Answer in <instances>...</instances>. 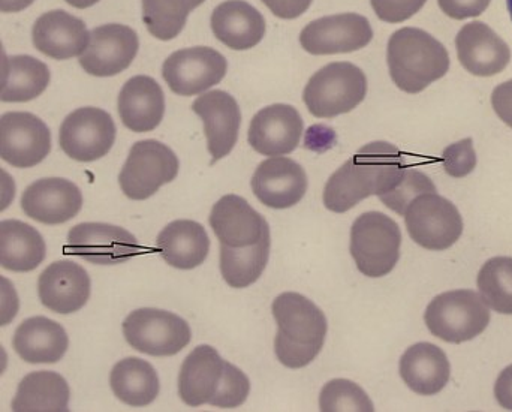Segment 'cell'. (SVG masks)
<instances>
[{
  "instance_id": "23",
  "label": "cell",
  "mask_w": 512,
  "mask_h": 412,
  "mask_svg": "<svg viewBox=\"0 0 512 412\" xmlns=\"http://www.w3.org/2000/svg\"><path fill=\"white\" fill-rule=\"evenodd\" d=\"M90 288L92 282L86 269L68 260L50 264L38 279L42 305L60 315L80 311L89 300Z\"/></svg>"
},
{
  "instance_id": "18",
  "label": "cell",
  "mask_w": 512,
  "mask_h": 412,
  "mask_svg": "<svg viewBox=\"0 0 512 412\" xmlns=\"http://www.w3.org/2000/svg\"><path fill=\"white\" fill-rule=\"evenodd\" d=\"M83 207V194L71 180L47 177L27 186L21 209L33 221L59 225L71 221Z\"/></svg>"
},
{
  "instance_id": "27",
  "label": "cell",
  "mask_w": 512,
  "mask_h": 412,
  "mask_svg": "<svg viewBox=\"0 0 512 412\" xmlns=\"http://www.w3.org/2000/svg\"><path fill=\"white\" fill-rule=\"evenodd\" d=\"M12 347L29 365H54L68 351L69 338L56 321L33 317L17 327Z\"/></svg>"
},
{
  "instance_id": "14",
  "label": "cell",
  "mask_w": 512,
  "mask_h": 412,
  "mask_svg": "<svg viewBox=\"0 0 512 412\" xmlns=\"http://www.w3.org/2000/svg\"><path fill=\"white\" fill-rule=\"evenodd\" d=\"M373 38V29L363 15H328L310 21L300 33V44L313 56L352 53L369 45Z\"/></svg>"
},
{
  "instance_id": "17",
  "label": "cell",
  "mask_w": 512,
  "mask_h": 412,
  "mask_svg": "<svg viewBox=\"0 0 512 412\" xmlns=\"http://www.w3.org/2000/svg\"><path fill=\"white\" fill-rule=\"evenodd\" d=\"M192 111L203 120L212 165L230 155L242 125V111L236 98L224 90H212L195 99Z\"/></svg>"
},
{
  "instance_id": "34",
  "label": "cell",
  "mask_w": 512,
  "mask_h": 412,
  "mask_svg": "<svg viewBox=\"0 0 512 412\" xmlns=\"http://www.w3.org/2000/svg\"><path fill=\"white\" fill-rule=\"evenodd\" d=\"M270 246L271 237H265L249 248L221 245V273L225 282L236 290L255 284L267 267Z\"/></svg>"
},
{
  "instance_id": "6",
  "label": "cell",
  "mask_w": 512,
  "mask_h": 412,
  "mask_svg": "<svg viewBox=\"0 0 512 412\" xmlns=\"http://www.w3.org/2000/svg\"><path fill=\"white\" fill-rule=\"evenodd\" d=\"M402 231L390 216L367 212L351 228V255L357 269L367 278H384L400 260Z\"/></svg>"
},
{
  "instance_id": "36",
  "label": "cell",
  "mask_w": 512,
  "mask_h": 412,
  "mask_svg": "<svg viewBox=\"0 0 512 412\" xmlns=\"http://www.w3.org/2000/svg\"><path fill=\"white\" fill-rule=\"evenodd\" d=\"M477 284L487 306L498 314L512 315V258L487 261L478 273Z\"/></svg>"
},
{
  "instance_id": "15",
  "label": "cell",
  "mask_w": 512,
  "mask_h": 412,
  "mask_svg": "<svg viewBox=\"0 0 512 412\" xmlns=\"http://www.w3.org/2000/svg\"><path fill=\"white\" fill-rule=\"evenodd\" d=\"M51 150V134L45 122L26 111H9L0 119V155L15 168L41 164Z\"/></svg>"
},
{
  "instance_id": "22",
  "label": "cell",
  "mask_w": 512,
  "mask_h": 412,
  "mask_svg": "<svg viewBox=\"0 0 512 412\" xmlns=\"http://www.w3.org/2000/svg\"><path fill=\"white\" fill-rule=\"evenodd\" d=\"M456 48L463 68L477 77L501 74L511 60L507 42L483 21L463 26L457 33Z\"/></svg>"
},
{
  "instance_id": "35",
  "label": "cell",
  "mask_w": 512,
  "mask_h": 412,
  "mask_svg": "<svg viewBox=\"0 0 512 412\" xmlns=\"http://www.w3.org/2000/svg\"><path fill=\"white\" fill-rule=\"evenodd\" d=\"M206 0H143V21L159 41L177 38L189 14Z\"/></svg>"
},
{
  "instance_id": "20",
  "label": "cell",
  "mask_w": 512,
  "mask_h": 412,
  "mask_svg": "<svg viewBox=\"0 0 512 412\" xmlns=\"http://www.w3.org/2000/svg\"><path fill=\"white\" fill-rule=\"evenodd\" d=\"M251 185L255 197L264 206L282 210L303 200L309 182L300 164L289 158L271 156L258 165Z\"/></svg>"
},
{
  "instance_id": "28",
  "label": "cell",
  "mask_w": 512,
  "mask_h": 412,
  "mask_svg": "<svg viewBox=\"0 0 512 412\" xmlns=\"http://www.w3.org/2000/svg\"><path fill=\"white\" fill-rule=\"evenodd\" d=\"M403 383L421 396H435L450 381L451 366L447 354L429 342L412 345L399 365Z\"/></svg>"
},
{
  "instance_id": "39",
  "label": "cell",
  "mask_w": 512,
  "mask_h": 412,
  "mask_svg": "<svg viewBox=\"0 0 512 412\" xmlns=\"http://www.w3.org/2000/svg\"><path fill=\"white\" fill-rule=\"evenodd\" d=\"M442 165L448 176L456 179L469 176L477 167V153L472 138L448 146L442 153Z\"/></svg>"
},
{
  "instance_id": "44",
  "label": "cell",
  "mask_w": 512,
  "mask_h": 412,
  "mask_svg": "<svg viewBox=\"0 0 512 412\" xmlns=\"http://www.w3.org/2000/svg\"><path fill=\"white\" fill-rule=\"evenodd\" d=\"M495 396L502 408L512 411V365L499 375L495 384Z\"/></svg>"
},
{
  "instance_id": "2",
  "label": "cell",
  "mask_w": 512,
  "mask_h": 412,
  "mask_svg": "<svg viewBox=\"0 0 512 412\" xmlns=\"http://www.w3.org/2000/svg\"><path fill=\"white\" fill-rule=\"evenodd\" d=\"M249 393L251 381L246 374L210 345L195 348L180 369L179 396L189 407L209 404L234 410L245 404Z\"/></svg>"
},
{
  "instance_id": "3",
  "label": "cell",
  "mask_w": 512,
  "mask_h": 412,
  "mask_svg": "<svg viewBox=\"0 0 512 412\" xmlns=\"http://www.w3.org/2000/svg\"><path fill=\"white\" fill-rule=\"evenodd\" d=\"M277 323L274 353L289 369L306 368L321 353L327 338L324 312L298 293H283L271 306Z\"/></svg>"
},
{
  "instance_id": "33",
  "label": "cell",
  "mask_w": 512,
  "mask_h": 412,
  "mask_svg": "<svg viewBox=\"0 0 512 412\" xmlns=\"http://www.w3.org/2000/svg\"><path fill=\"white\" fill-rule=\"evenodd\" d=\"M50 69L32 56L3 57V102H29L38 98L50 84Z\"/></svg>"
},
{
  "instance_id": "25",
  "label": "cell",
  "mask_w": 512,
  "mask_h": 412,
  "mask_svg": "<svg viewBox=\"0 0 512 412\" xmlns=\"http://www.w3.org/2000/svg\"><path fill=\"white\" fill-rule=\"evenodd\" d=\"M117 111L123 125L131 131H155L164 119V90L152 77H132L120 90Z\"/></svg>"
},
{
  "instance_id": "40",
  "label": "cell",
  "mask_w": 512,
  "mask_h": 412,
  "mask_svg": "<svg viewBox=\"0 0 512 412\" xmlns=\"http://www.w3.org/2000/svg\"><path fill=\"white\" fill-rule=\"evenodd\" d=\"M427 0H370L373 11L385 23H403L414 17Z\"/></svg>"
},
{
  "instance_id": "11",
  "label": "cell",
  "mask_w": 512,
  "mask_h": 412,
  "mask_svg": "<svg viewBox=\"0 0 512 412\" xmlns=\"http://www.w3.org/2000/svg\"><path fill=\"white\" fill-rule=\"evenodd\" d=\"M116 134V123L107 111L95 107L78 108L63 120L59 146L74 161H98L110 152Z\"/></svg>"
},
{
  "instance_id": "10",
  "label": "cell",
  "mask_w": 512,
  "mask_h": 412,
  "mask_svg": "<svg viewBox=\"0 0 512 412\" xmlns=\"http://www.w3.org/2000/svg\"><path fill=\"white\" fill-rule=\"evenodd\" d=\"M409 236L427 251H445L459 242L463 219L459 209L438 192L418 195L405 212Z\"/></svg>"
},
{
  "instance_id": "8",
  "label": "cell",
  "mask_w": 512,
  "mask_h": 412,
  "mask_svg": "<svg viewBox=\"0 0 512 412\" xmlns=\"http://www.w3.org/2000/svg\"><path fill=\"white\" fill-rule=\"evenodd\" d=\"M179 170V158L167 144L156 140L137 141L120 171V188L131 200H147L162 186L173 182Z\"/></svg>"
},
{
  "instance_id": "38",
  "label": "cell",
  "mask_w": 512,
  "mask_h": 412,
  "mask_svg": "<svg viewBox=\"0 0 512 412\" xmlns=\"http://www.w3.org/2000/svg\"><path fill=\"white\" fill-rule=\"evenodd\" d=\"M429 192H438L432 179L421 171L408 168L402 182L390 194L379 198L388 209L393 210L397 215L405 216L406 209L412 200H415L418 195L429 194Z\"/></svg>"
},
{
  "instance_id": "1",
  "label": "cell",
  "mask_w": 512,
  "mask_h": 412,
  "mask_svg": "<svg viewBox=\"0 0 512 412\" xmlns=\"http://www.w3.org/2000/svg\"><path fill=\"white\" fill-rule=\"evenodd\" d=\"M405 155L394 144L373 141L361 147L324 188V206L330 212L345 213L366 198L390 194L408 170Z\"/></svg>"
},
{
  "instance_id": "16",
  "label": "cell",
  "mask_w": 512,
  "mask_h": 412,
  "mask_svg": "<svg viewBox=\"0 0 512 412\" xmlns=\"http://www.w3.org/2000/svg\"><path fill=\"white\" fill-rule=\"evenodd\" d=\"M140 48L137 32L125 24H104L90 32V41L81 54V68L93 77H114L134 62Z\"/></svg>"
},
{
  "instance_id": "32",
  "label": "cell",
  "mask_w": 512,
  "mask_h": 412,
  "mask_svg": "<svg viewBox=\"0 0 512 412\" xmlns=\"http://www.w3.org/2000/svg\"><path fill=\"white\" fill-rule=\"evenodd\" d=\"M110 386L116 398L129 407H147L159 395V378L155 368L138 357L120 360L114 366Z\"/></svg>"
},
{
  "instance_id": "46",
  "label": "cell",
  "mask_w": 512,
  "mask_h": 412,
  "mask_svg": "<svg viewBox=\"0 0 512 412\" xmlns=\"http://www.w3.org/2000/svg\"><path fill=\"white\" fill-rule=\"evenodd\" d=\"M65 2L68 3V5L74 6V8L86 9L101 2V0H65Z\"/></svg>"
},
{
  "instance_id": "37",
  "label": "cell",
  "mask_w": 512,
  "mask_h": 412,
  "mask_svg": "<svg viewBox=\"0 0 512 412\" xmlns=\"http://www.w3.org/2000/svg\"><path fill=\"white\" fill-rule=\"evenodd\" d=\"M319 408L322 412L375 411L366 392L349 380H333L325 384L319 396Z\"/></svg>"
},
{
  "instance_id": "21",
  "label": "cell",
  "mask_w": 512,
  "mask_h": 412,
  "mask_svg": "<svg viewBox=\"0 0 512 412\" xmlns=\"http://www.w3.org/2000/svg\"><path fill=\"white\" fill-rule=\"evenodd\" d=\"M210 227L221 245L249 248L270 237V227L261 213L239 195H225L213 206Z\"/></svg>"
},
{
  "instance_id": "45",
  "label": "cell",
  "mask_w": 512,
  "mask_h": 412,
  "mask_svg": "<svg viewBox=\"0 0 512 412\" xmlns=\"http://www.w3.org/2000/svg\"><path fill=\"white\" fill-rule=\"evenodd\" d=\"M33 2L35 0H0V9L5 14H8V12L14 14V12H20L23 9L29 8Z\"/></svg>"
},
{
  "instance_id": "43",
  "label": "cell",
  "mask_w": 512,
  "mask_h": 412,
  "mask_svg": "<svg viewBox=\"0 0 512 412\" xmlns=\"http://www.w3.org/2000/svg\"><path fill=\"white\" fill-rule=\"evenodd\" d=\"M492 105L499 119L512 128V80L499 84L493 90Z\"/></svg>"
},
{
  "instance_id": "26",
  "label": "cell",
  "mask_w": 512,
  "mask_h": 412,
  "mask_svg": "<svg viewBox=\"0 0 512 412\" xmlns=\"http://www.w3.org/2000/svg\"><path fill=\"white\" fill-rule=\"evenodd\" d=\"M210 23L216 38L231 50H251L265 35V18L245 0L222 2L213 11Z\"/></svg>"
},
{
  "instance_id": "19",
  "label": "cell",
  "mask_w": 512,
  "mask_h": 412,
  "mask_svg": "<svg viewBox=\"0 0 512 412\" xmlns=\"http://www.w3.org/2000/svg\"><path fill=\"white\" fill-rule=\"evenodd\" d=\"M304 123L297 108L273 104L255 114L249 126L248 141L264 156H282L294 152L300 144Z\"/></svg>"
},
{
  "instance_id": "5",
  "label": "cell",
  "mask_w": 512,
  "mask_h": 412,
  "mask_svg": "<svg viewBox=\"0 0 512 412\" xmlns=\"http://www.w3.org/2000/svg\"><path fill=\"white\" fill-rule=\"evenodd\" d=\"M367 78L354 63L333 62L310 77L303 101L312 116L333 119L351 113L366 99Z\"/></svg>"
},
{
  "instance_id": "30",
  "label": "cell",
  "mask_w": 512,
  "mask_h": 412,
  "mask_svg": "<svg viewBox=\"0 0 512 412\" xmlns=\"http://www.w3.org/2000/svg\"><path fill=\"white\" fill-rule=\"evenodd\" d=\"M47 245L41 234L26 222L8 219L0 224V263L5 270L27 273L41 266Z\"/></svg>"
},
{
  "instance_id": "47",
  "label": "cell",
  "mask_w": 512,
  "mask_h": 412,
  "mask_svg": "<svg viewBox=\"0 0 512 412\" xmlns=\"http://www.w3.org/2000/svg\"><path fill=\"white\" fill-rule=\"evenodd\" d=\"M508 12H510L512 20V0H507Z\"/></svg>"
},
{
  "instance_id": "7",
  "label": "cell",
  "mask_w": 512,
  "mask_h": 412,
  "mask_svg": "<svg viewBox=\"0 0 512 412\" xmlns=\"http://www.w3.org/2000/svg\"><path fill=\"white\" fill-rule=\"evenodd\" d=\"M490 318L487 303L472 290L439 294L424 314L430 333L448 344H463L478 338L489 327Z\"/></svg>"
},
{
  "instance_id": "12",
  "label": "cell",
  "mask_w": 512,
  "mask_h": 412,
  "mask_svg": "<svg viewBox=\"0 0 512 412\" xmlns=\"http://www.w3.org/2000/svg\"><path fill=\"white\" fill-rule=\"evenodd\" d=\"M66 252L95 266H117L140 255L141 246L125 228L102 222H84L69 231Z\"/></svg>"
},
{
  "instance_id": "42",
  "label": "cell",
  "mask_w": 512,
  "mask_h": 412,
  "mask_svg": "<svg viewBox=\"0 0 512 412\" xmlns=\"http://www.w3.org/2000/svg\"><path fill=\"white\" fill-rule=\"evenodd\" d=\"M276 17L282 20H294L303 15L313 0H261Z\"/></svg>"
},
{
  "instance_id": "29",
  "label": "cell",
  "mask_w": 512,
  "mask_h": 412,
  "mask_svg": "<svg viewBox=\"0 0 512 412\" xmlns=\"http://www.w3.org/2000/svg\"><path fill=\"white\" fill-rule=\"evenodd\" d=\"M156 251L168 266L192 270L206 261L210 239L203 225L189 219L171 222L159 233Z\"/></svg>"
},
{
  "instance_id": "9",
  "label": "cell",
  "mask_w": 512,
  "mask_h": 412,
  "mask_svg": "<svg viewBox=\"0 0 512 412\" xmlns=\"http://www.w3.org/2000/svg\"><path fill=\"white\" fill-rule=\"evenodd\" d=\"M123 336L138 353L171 357L191 344L192 332L189 324L173 312L143 308L123 321Z\"/></svg>"
},
{
  "instance_id": "24",
  "label": "cell",
  "mask_w": 512,
  "mask_h": 412,
  "mask_svg": "<svg viewBox=\"0 0 512 412\" xmlns=\"http://www.w3.org/2000/svg\"><path fill=\"white\" fill-rule=\"evenodd\" d=\"M32 41L39 53L56 60L81 56L90 41L86 23L63 9L45 12L32 27Z\"/></svg>"
},
{
  "instance_id": "41",
  "label": "cell",
  "mask_w": 512,
  "mask_h": 412,
  "mask_svg": "<svg viewBox=\"0 0 512 412\" xmlns=\"http://www.w3.org/2000/svg\"><path fill=\"white\" fill-rule=\"evenodd\" d=\"M492 0H438L439 8L454 20L478 17L489 8Z\"/></svg>"
},
{
  "instance_id": "13",
  "label": "cell",
  "mask_w": 512,
  "mask_h": 412,
  "mask_svg": "<svg viewBox=\"0 0 512 412\" xmlns=\"http://www.w3.org/2000/svg\"><path fill=\"white\" fill-rule=\"evenodd\" d=\"M228 62L212 47H192L174 51L162 66V77L171 92L194 96L224 80Z\"/></svg>"
},
{
  "instance_id": "31",
  "label": "cell",
  "mask_w": 512,
  "mask_h": 412,
  "mask_svg": "<svg viewBox=\"0 0 512 412\" xmlns=\"http://www.w3.org/2000/svg\"><path fill=\"white\" fill-rule=\"evenodd\" d=\"M69 399H71V390L65 378L60 377L56 372H32L18 384L11 410L66 412L69 411Z\"/></svg>"
},
{
  "instance_id": "4",
  "label": "cell",
  "mask_w": 512,
  "mask_h": 412,
  "mask_svg": "<svg viewBox=\"0 0 512 412\" xmlns=\"http://www.w3.org/2000/svg\"><path fill=\"white\" fill-rule=\"evenodd\" d=\"M387 62L394 84L415 95L445 77L450 69V54L426 30L403 27L388 39Z\"/></svg>"
}]
</instances>
